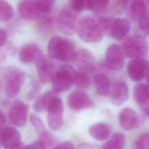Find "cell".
<instances>
[{
  "label": "cell",
  "instance_id": "obj_1",
  "mask_svg": "<svg viewBox=\"0 0 149 149\" xmlns=\"http://www.w3.org/2000/svg\"><path fill=\"white\" fill-rule=\"evenodd\" d=\"M77 51L74 43L67 38L54 36L48 44V54L50 58L62 62H74Z\"/></svg>",
  "mask_w": 149,
  "mask_h": 149
},
{
  "label": "cell",
  "instance_id": "obj_2",
  "mask_svg": "<svg viewBox=\"0 0 149 149\" xmlns=\"http://www.w3.org/2000/svg\"><path fill=\"white\" fill-rule=\"evenodd\" d=\"M76 71L73 66L65 64L60 66L53 74L51 79L52 90L56 93L69 90L73 84Z\"/></svg>",
  "mask_w": 149,
  "mask_h": 149
},
{
  "label": "cell",
  "instance_id": "obj_3",
  "mask_svg": "<svg viewBox=\"0 0 149 149\" xmlns=\"http://www.w3.org/2000/svg\"><path fill=\"white\" fill-rule=\"evenodd\" d=\"M76 30L79 38L83 41L98 42L102 39L103 33L98 22L91 17L82 18L77 23Z\"/></svg>",
  "mask_w": 149,
  "mask_h": 149
},
{
  "label": "cell",
  "instance_id": "obj_4",
  "mask_svg": "<svg viewBox=\"0 0 149 149\" xmlns=\"http://www.w3.org/2000/svg\"><path fill=\"white\" fill-rule=\"evenodd\" d=\"M5 93L9 97H15L19 93L26 79L24 72L18 67L9 66L3 72Z\"/></svg>",
  "mask_w": 149,
  "mask_h": 149
},
{
  "label": "cell",
  "instance_id": "obj_5",
  "mask_svg": "<svg viewBox=\"0 0 149 149\" xmlns=\"http://www.w3.org/2000/svg\"><path fill=\"white\" fill-rule=\"evenodd\" d=\"M126 38L122 44V49L127 58H141L146 55L147 44L144 37L140 34H134Z\"/></svg>",
  "mask_w": 149,
  "mask_h": 149
},
{
  "label": "cell",
  "instance_id": "obj_6",
  "mask_svg": "<svg viewBox=\"0 0 149 149\" xmlns=\"http://www.w3.org/2000/svg\"><path fill=\"white\" fill-rule=\"evenodd\" d=\"M46 110L49 127L54 130L59 129L63 125V105L62 100L57 95H54Z\"/></svg>",
  "mask_w": 149,
  "mask_h": 149
},
{
  "label": "cell",
  "instance_id": "obj_7",
  "mask_svg": "<svg viewBox=\"0 0 149 149\" xmlns=\"http://www.w3.org/2000/svg\"><path fill=\"white\" fill-rule=\"evenodd\" d=\"M125 54L122 49L116 44L108 46L105 52V65L112 70H119L125 65Z\"/></svg>",
  "mask_w": 149,
  "mask_h": 149
},
{
  "label": "cell",
  "instance_id": "obj_8",
  "mask_svg": "<svg viewBox=\"0 0 149 149\" xmlns=\"http://www.w3.org/2000/svg\"><path fill=\"white\" fill-rule=\"evenodd\" d=\"M119 122L123 129L130 130L141 126L144 119L143 116L135 110L130 108H125L119 113Z\"/></svg>",
  "mask_w": 149,
  "mask_h": 149
},
{
  "label": "cell",
  "instance_id": "obj_9",
  "mask_svg": "<svg viewBox=\"0 0 149 149\" xmlns=\"http://www.w3.org/2000/svg\"><path fill=\"white\" fill-rule=\"evenodd\" d=\"M127 72L129 77L134 81H140L147 79L148 73V62L141 58H133L127 66Z\"/></svg>",
  "mask_w": 149,
  "mask_h": 149
},
{
  "label": "cell",
  "instance_id": "obj_10",
  "mask_svg": "<svg viewBox=\"0 0 149 149\" xmlns=\"http://www.w3.org/2000/svg\"><path fill=\"white\" fill-rule=\"evenodd\" d=\"M67 102L69 107L73 111H79L92 108L94 102L84 91L75 90L72 91L68 97Z\"/></svg>",
  "mask_w": 149,
  "mask_h": 149
},
{
  "label": "cell",
  "instance_id": "obj_11",
  "mask_svg": "<svg viewBox=\"0 0 149 149\" xmlns=\"http://www.w3.org/2000/svg\"><path fill=\"white\" fill-rule=\"evenodd\" d=\"M17 10L24 19L33 20L38 19L45 15L42 12L37 0H21L17 5Z\"/></svg>",
  "mask_w": 149,
  "mask_h": 149
},
{
  "label": "cell",
  "instance_id": "obj_12",
  "mask_svg": "<svg viewBox=\"0 0 149 149\" xmlns=\"http://www.w3.org/2000/svg\"><path fill=\"white\" fill-rule=\"evenodd\" d=\"M57 26L59 31L63 34L68 36L72 35L77 29V17L72 12L63 9L58 17Z\"/></svg>",
  "mask_w": 149,
  "mask_h": 149
},
{
  "label": "cell",
  "instance_id": "obj_13",
  "mask_svg": "<svg viewBox=\"0 0 149 149\" xmlns=\"http://www.w3.org/2000/svg\"><path fill=\"white\" fill-rule=\"evenodd\" d=\"M34 62L40 81L43 83L50 81L55 70L54 64L49 58L41 52L37 56Z\"/></svg>",
  "mask_w": 149,
  "mask_h": 149
},
{
  "label": "cell",
  "instance_id": "obj_14",
  "mask_svg": "<svg viewBox=\"0 0 149 149\" xmlns=\"http://www.w3.org/2000/svg\"><path fill=\"white\" fill-rule=\"evenodd\" d=\"M28 112L29 106L22 101L17 100L13 103L10 109V121L16 126H23L26 123Z\"/></svg>",
  "mask_w": 149,
  "mask_h": 149
},
{
  "label": "cell",
  "instance_id": "obj_15",
  "mask_svg": "<svg viewBox=\"0 0 149 149\" xmlns=\"http://www.w3.org/2000/svg\"><path fill=\"white\" fill-rule=\"evenodd\" d=\"M1 146L5 148H23L19 132L12 127H7L1 129Z\"/></svg>",
  "mask_w": 149,
  "mask_h": 149
},
{
  "label": "cell",
  "instance_id": "obj_16",
  "mask_svg": "<svg viewBox=\"0 0 149 149\" xmlns=\"http://www.w3.org/2000/svg\"><path fill=\"white\" fill-rule=\"evenodd\" d=\"M130 30L129 22L123 18L112 19L108 30L112 38L118 41L125 40Z\"/></svg>",
  "mask_w": 149,
  "mask_h": 149
},
{
  "label": "cell",
  "instance_id": "obj_17",
  "mask_svg": "<svg viewBox=\"0 0 149 149\" xmlns=\"http://www.w3.org/2000/svg\"><path fill=\"white\" fill-rule=\"evenodd\" d=\"M133 95L134 101L140 107L143 115L148 117L149 102L148 84L143 83L136 84L133 88Z\"/></svg>",
  "mask_w": 149,
  "mask_h": 149
},
{
  "label": "cell",
  "instance_id": "obj_18",
  "mask_svg": "<svg viewBox=\"0 0 149 149\" xmlns=\"http://www.w3.org/2000/svg\"><path fill=\"white\" fill-rule=\"evenodd\" d=\"M110 91L111 102L115 106L121 105L128 98V87L126 83L122 80L115 81Z\"/></svg>",
  "mask_w": 149,
  "mask_h": 149
},
{
  "label": "cell",
  "instance_id": "obj_19",
  "mask_svg": "<svg viewBox=\"0 0 149 149\" xmlns=\"http://www.w3.org/2000/svg\"><path fill=\"white\" fill-rule=\"evenodd\" d=\"M82 71L90 72L95 68V59L92 54L86 49H80L76 53L74 62Z\"/></svg>",
  "mask_w": 149,
  "mask_h": 149
},
{
  "label": "cell",
  "instance_id": "obj_20",
  "mask_svg": "<svg viewBox=\"0 0 149 149\" xmlns=\"http://www.w3.org/2000/svg\"><path fill=\"white\" fill-rule=\"evenodd\" d=\"M41 52L38 45L34 43H29L21 48L19 52V57L20 61L23 63H31L35 61Z\"/></svg>",
  "mask_w": 149,
  "mask_h": 149
},
{
  "label": "cell",
  "instance_id": "obj_21",
  "mask_svg": "<svg viewBox=\"0 0 149 149\" xmlns=\"http://www.w3.org/2000/svg\"><path fill=\"white\" fill-rule=\"evenodd\" d=\"M91 136L99 141L108 139L111 133V127L109 125L104 122H99L91 126L88 129Z\"/></svg>",
  "mask_w": 149,
  "mask_h": 149
},
{
  "label": "cell",
  "instance_id": "obj_22",
  "mask_svg": "<svg viewBox=\"0 0 149 149\" xmlns=\"http://www.w3.org/2000/svg\"><path fill=\"white\" fill-rule=\"evenodd\" d=\"M131 16L137 21L148 15L145 0H128Z\"/></svg>",
  "mask_w": 149,
  "mask_h": 149
},
{
  "label": "cell",
  "instance_id": "obj_23",
  "mask_svg": "<svg viewBox=\"0 0 149 149\" xmlns=\"http://www.w3.org/2000/svg\"><path fill=\"white\" fill-rule=\"evenodd\" d=\"M94 83L97 93L106 97L109 94L111 86L109 79L105 73H99L94 77Z\"/></svg>",
  "mask_w": 149,
  "mask_h": 149
},
{
  "label": "cell",
  "instance_id": "obj_24",
  "mask_svg": "<svg viewBox=\"0 0 149 149\" xmlns=\"http://www.w3.org/2000/svg\"><path fill=\"white\" fill-rule=\"evenodd\" d=\"M57 93L53 90H49L36 97L33 104L34 111L37 112H41L46 110L52 98Z\"/></svg>",
  "mask_w": 149,
  "mask_h": 149
},
{
  "label": "cell",
  "instance_id": "obj_25",
  "mask_svg": "<svg viewBox=\"0 0 149 149\" xmlns=\"http://www.w3.org/2000/svg\"><path fill=\"white\" fill-rule=\"evenodd\" d=\"M125 141V136L123 133L116 132L111 139L102 145V148L104 149H120L123 147Z\"/></svg>",
  "mask_w": 149,
  "mask_h": 149
},
{
  "label": "cell",
  "instance_id": "obj_26",
  "mask_svg": "<svg viewBox=\"0 0 149 149\" xmlns=\"http://www.w3.org/2000/svg\"><path fill=\"white\" fill-rule=\"evenodd\" d=\"M90 84L91 79L86 72H76L74 79V84L77 87L80 88H87L90 87Z\"/></svg>",
  "mask_w": 149,
  "mask_h": 149
},
{
  "label": "cell",
  "instance_id": "obj_27",
  "mask_svg": "<svg viewBox=\"0 0 149 149\" xmlns=\"http://www.w3.org/2000/svg\"><path fill=\"white\" fill-rule=\"evenodd\" d=\"M13 16L12 6L5 0H0V21L6 22Z\"/></svg>",
  "mask_w": 149,
  "mask_h": 149
},
{
  "label": "cell",
  "instance_id": "obj_28",
  "mask_svg": "<svg viewBox=\"0 0 149 149\" xmlns=\"http://www.w3.org/2000/svg\"><path fill=\"white\" fill-rule=\"evenodd\" d=\"M38 23V29L40 32L43 34H48L52 31L53 29V23L52 19L46 16H42L40 17Z\"/></svg>",
  "mask_w": 149,
  "mask_h": 149
},
{
  "label": "cell",
  "instance_id": "obj_29",
  "mask_svg": "<svg viewBox=\"0 0 149 149\" xmlns=\"http://www.w3.org/2000/svg\"><path fill=\"white\" fill-rule=\"evenodd\" d=\"M40 134V136L39 140L42 142L45 148L50 147L54 148L56 146V141L54 136L50 132L45 130Z\"/></svg>",
  "mask_w": 149,
  "mask_h": 149
},
{
  "label": "cell",
  "instance_id": "obj_30",
  "mask_svg": "<svg viewBox=\"0 0 149 149\" xmlns=\"http://www.w3.org/2000/svg\"><path fill=\"white\" fill-rule=\"evenodd\" d=\"M30 121L34 127L35 130L39 134L42 133V132L45 130V125L42 120V119L40 118L38 115L36 113H31L30 115Z\"/></svg>",
  "mask_w": 149,
  "mask_h": 149
},
{
  "label": "cell",
  "instance_id": "obj_31",
  "mask_svg": "<svg viewBox=\"0 0 149 149\" xmlns=\"http://www.w3.org/2000/svg\"><path fill=\"white\" fill-rule=\"evenodd\" d=\"M134 147L138 149H148L149 147V136L147 132L139 136L134 142Z\"/></svg>",
  "mask_w": 149,
  "mask_h": 149
},
{
  "label": "cell",
  "instance_id": "obj_32",
  "mask_svg": "<svg viewBox=\"0 0 149 149\" xmlns=\"http://www.w3.org/2000/svg\"><path fill=\"white\" fill-rule=\"evenodd\" d=\"M1 52L0 55L3 56L6 58L7 56H13L15 55L16 52V46L10 42H5L4 45L1 47Z\"/></svg>",
  "mask_w": 149,
  "mask_h": 149
},
{
  "label": "cell",
  "instance_id": "obj_33",
  "mask_svg": "<svg viewBox=\"0 0 149 149\" xmlns=\"http://www.w3.org/2000/svg\"><path fill=\"white\" fill-rule=\"evenodd\" d=\"M109 0H92V10L100 12L104 11L108 7Z\"/></svg>",
  "mask_w": 149,
  "mask_h": 149
},
{
  "label": "cell",
  "instance_id": "obj_34",
  "mask_svg": "<svg viewBox=\"0 0 149 149\" xmlns=\"http://www.w3.org/2000/svg\"><path fill=\"white\" fill-rule=\"evenodd\" d=\"M39 6L44 14H48L51 11L55 0H37Z\"/></svg>",
  "mask_w": 149,
  "mask_h": 149
},
{
  "label": "cell",
  "instance_id": "obj_35",
  "mask_svg": "<svg viewBox=\"0 0 149 149\" xmlns=\"http://www.w3.org/2000/svg\"><path fill=\"white\" fill-rule=\"evenodd\" d=\"M112 19L108 17L101 16L98 18L97 22H98L102 33H107L108 31L110 24Z\"/></svg>",
  "mask_w": 149,
  "mask_h": 149
},
{
  "label": "cell",
  "instance_id": "obj_36",
  "mask_svg": "<svg viewBox=\"0 0 149 149\" xmlns=\"http://www.w3.org/2000/svg\"><path fill=\"white\" fill-rule=\"evenodd\" d=\"M40 90H41V87L40 84L36 82L33 83L31 89L26 95V100L28 101H31L33 99L36 98L37 95L40 93Z\"/></svg>",
  "mask_w": 149,
  "mask_h": 149
},
{
  "label": "cell",
  "instance_id": "obj_37",
  "mask_svg": "<svg viewBox=\"0 0 149 149\" xmlns=\"http://www.w3.org/2000/svg\"><path fill=\"white\" fill-rule=\"evenodd\" d=\"M85 0H69L71 8L76 12H80L84 9Z\"/></svg>",
  "mask_w": 149,
  "mask_h": 149
},
{
  "label": "cell",
  "instance_id": "obj_38",
  "mask_svg": "<svg viewBox=\"0 0 149 149\" xmlns=\"http://www.w3.org/2000/svg\"><path fill=\"white\" fill-rule=\"evenodd\" d=\"M26 148H36V149H44L45 147L42 144V142L38 139L33 143L28 144L27 146L24 147Z\"/></svg>",
  "mask_w": 149,
  "mask_h": 149
},
{
  "label": "cell",
  "instance_id": "obj_39",
  "mask_svg": "<svg viewBox=\"0 0 149 149\" xmlns=\"http://www.w3.org/2000/svg\"><path fill=\"white\" fill-rule=\"evenodd\" d=\"M54 148H74L73 144L68 141H63L59 144H58L54 147Z\"/></svg>",
  "mask_w": 149,
  "mask_h": 149
},
{
  "label": "cell",
  "instance_id": "obj_40",
  "mask_svg": "<svg viewBox=\"0 0 149 149\" xmlns=\"http://www.w3.org/2000/svg\"><path fill=\"white\" fill-rule=\"evenodd\" d=\"M128 4V0H117L116 2L115 7L118 9H125Z\"/></svg>",
  "mask_w": 149,
  "mask_h": 149
},
{
  "label": "cell",
  "instance_id": "obj_41",
  "mask_svg": "<svg viewBox=\"0 0 149 149\" xmlns=\"http://www.w3.org/2000/svg\"><path fill=\"white\" fill-rule=\"evenodd\" d=\"M6 42V31L0 28V48Z\"/></svg>",
  "mask_w": 149,
  "mask_h": 149
},
{
  "label": "cell",
  "instance_id": "obj_42",
  "mask_svg": "<svg viewBox=\"0 0 149 149\" xmlns=\"http://www.w3.org/2000/svg\"><path fill=\"white\" fill-rule=\"evenodd\" d=\"M6 122L5 116L2 111V110L0 108V127L2 128V127L5 125Z\"/></svg>",
  "mask_w": 149,
  "mask_h": 149
},
{
  "label": "cell",
  "instance_id": "obj_43",
  "mask_svg": "<svg viewBox=\"0 0 149 149\" xmlns=\"http://www.w3.org/2000/svg\"><path fill=\"white\" fill-rule=\"evenodd\" d=\"M6 61V58L0 55V72L2 69Z\"/></svg>",
  "mask_w": 149,
  "mask_h": 149
},
{
  "label": "cell",
  "instance_id": "obj_44",
  "mask_svg": "<svg viewBox=\"0 0 149 149\" xmlns=\"http://www.w3.org/2000/svg\"><path fill=\"white\" fill-rule=\"evenodd\" d=\"M1 127H0V147H1Z\"/></svg>",
  "mask_w": 149,
  "mask_h": 149
}]
</instances>
